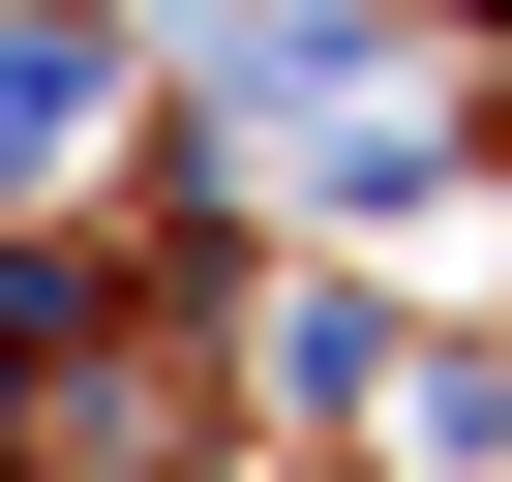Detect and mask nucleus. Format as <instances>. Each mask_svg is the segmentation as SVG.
Instances as JSON below:
<instances>
[{"mask_svg":"<svg viewBox=\"0 0 512 482\" xmlns=\"http://www.w3.org/2000/svg\"><path fill=\"white\" fill-rule=\"evenodd\" d=\"M31 151H61V31H0V181H31Z\"/></svg>","mask_w":512,"mask_h":482,"instance_id":"1","label":"nucleus"}]
</instances>
